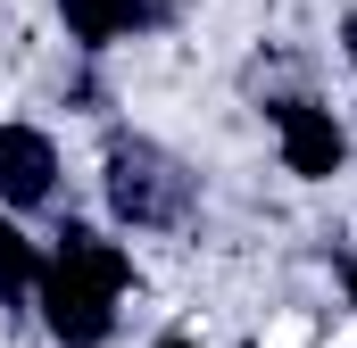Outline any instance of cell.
<instances>
[{"label": "cell", "mask_w": 357, "mask_h": 348, "mask_svg": "<svg viewBox=\"0 0 357 348\" xmlns=\"http://www.w3.org/2000/svg\"><path fill=\"white\" fill-rule=\"evenodd\" d=\"M125 282H133V258H125L116 241L84 232V224H67V232H59V258L42 265V315H50V332L67 348H100L116 332Z\"/></svg>", "instance_id": "obj_1"}, {"label": "cell", "mask_w": 357, "mask_h": 348, "mask_svg": "<svg viewBox=\"0 0 357 348\" xmlns=\"http://www.w3.org/2000/svg\"><path fill=\"white\" fill-rule=\"evenodd\" d=\"M108 199H116L125 224H175L191 207V174L150 141H116L108 150Z\"/></svg>", "instance_id": "obj_2"}, {"label": "cell", "mask_w": 357, "mask_h": 348, "mask_svg": "<svg viewBox=\"0 0 357 348\" xmlns=\"http://www.w3.org/2000/svg\"><path fill=\"white\" fill-rule=\"evenodd\" d=\"M274 133H282V166L307 174V182H324V174H341V125H333V108H316V100H282L274 108Z\"/></svg>", "instance_id": "obj_3"}, {"label": "cell", "mask_w": 357, "mask_h": 348, "mask_svg": "<svg viewBox=\"0 0 357 348\" xmlns=\"http://www.w3.org/2000/svg\"><path fill=\"white\" fill-rule=\"evenodd\" d=\"M50 182H59L50 133H33V125H0V199H8V207H42Z\"/></svg>", "instance_id": "obj_4"}, {"label": "cell", "mask_w": 357, "mask_h": 348, "mask_svg": "<svg viewBox=\"0 0 357 348\" xmlns=\"http://www.w3.org/2000/svg\"><path fill=\"white\" fill-rule=\"evenodd\" d=\"M67 8V33L75 42H116V33H133V25H150V0H59Z\"/></svg>", "instance_id": "obj_5"}, {"label": "cell", "mask_w": 357, "mask_h": 348, "mask_svg": "<svg viewBox=\"0 0 357 348\" xmlns=\"http://www.w3.org/2000/svg\"><path fill=\"white\" fill-rule=\"evenodd\" d=\"M25 290H42V258H33V241L0 216V307H8V299H25Z\"/></svg>", "instance_id": "obj_6"}, {"label": "cell", "mask_w": 357, "mask_h": 348, "mask_svg": "<svg viewBox=\"0 0 357 348\" xmlns=\"http://www.w3.org/2000/svg\"><path fill=\"white\" fill-rule=\"evenodd\" d=\"M341 50H349V67H357V17H349V25H341Z\"/></svg>", "instance_id": "obj_7"}, {"label": "cell", "mask_w": 357, "mask_h": 348, "mask_svg": "<svg viewBox=\"0 0 357 348\" xmlns=\"http://www.w3.org/2000/svg\"><path fill=\"white\" fill-rule=\"evenodd\" d=\"M349 307H357V265H349Z\"/></svg>", "instance_id": "obj_8"}, {"label": "cell", "mask_w": 357, "mask_h": 348, "mask_svg": "<svg viewBox=\"0 0 357 348\" xmlns=\"http://www.w3.org/2000/svg\"><path fill=\"white\" fill-rule=\"evenodd\" d=\"M158 348H191V340H158Z\"/></svg>", "instance_id": "obj_9"}]
</instances>
